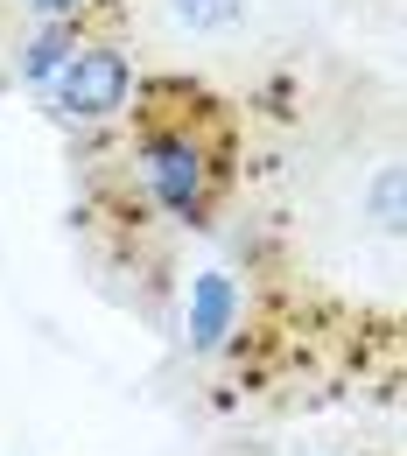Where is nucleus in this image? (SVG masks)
I'll list each match as a JSON object with an SVG mask.
<instances>
[{
	"instance_id": "1",
	"label": "nucleus",
	"mask_w": 407,
	"mask_h": 456,
	"mask_svg": "<svg viewBox=\"0 0 407 456\" xmlns=\"http://www.w3.org/2000/svg\"><path fill=\"white\" fill-rule=\"evenodd\" d=\"M134 162L148 197L169 211L175 225H211V197H218V155L190 134V119H162L134 141Z\"/></svg>"
},
{
	"instance_id": "2",
	"label": "nucleus",
	"mask_w": 407,
	"mask_h": 456,
	"mask_svg": "<svg viewBox=\"0 0 407 456\" xmlns=\"http://www.w3.org/2000/svg\"><path fill=\"white\" fill-rule=\"evenodd\" d=\"M134 85H141V77H134V57H126V50H113V43H77L70 63H63L43 92H50V113H57L63 126H106V119H119L134 106Z\"/></svg>"
},
{
	"instance_id": "3",
	"label": "nucleus",
	"mask_w": 407,
	"mask_h": 456,
	"mask_svg": "<svg viewBox=\"0 0 407 456\" xmlns=\"http://www.w3.org/2000/svg\"><path fill=\"white\" fill-rule=\"evenodd\" d=\"M274 0H148V21L169 50H197V57H232L260 36Z\"/></svg>"
},
{
	"instance_id": "4",
	"label": "nucleus",
	"mask_w": 407,
	"mask_h": 456,
	"mask_svg": "<svg viewBox=\"0 0 407 456\" xmlns=\"http://www.w3.org/2000/svg\"><path fill=\"white\" fill-rule=\"evenodd\" d=\"M239 316H246V295L225 267H204L190 295H183V344H190V358H211V351H225L239 330Z\"/></svg>"
},
{
	"instance_id": "5",
	"label": "nucleus",
	"mask_w": 407,
	"mask_h": 456,
	"mask_svg": "<svg viewBox=\"0 0 407 456\" xmlns=\"http://www.w3.org/2000/svg\"><path fill=\"white\" fill-rule=\"evenodd\" d=\"M77 43H85V36H77V21H36V28H28V43L14 50V77L43 92L63 63H70V50H77Z\"/></svg>"
},
{
	"instance_id": "6",
	"label": "nucleus",
	"mask_w": 407,
	"mask_h": 456,
	"mask_svg": "<svg viewBox=\"0 0 407 456\" xmlns=\"http://www.w3.org/2000/svg\"><path fill=\"white\" fill-rule=\"evenodd\" d=\"M372 225L387 232V239H401V225H407V211H401V169H394V162L372 175Z\"/></svg>"
},
{
	"instance_id": "7",
	"label": "nucleus",
	"mask_w": 407,
	"mask_h": 456,
	"mask_svg": "<svg viewBox=\"0 0 407 456\" xmlns=\"http://www.w3.org/2000/svg\"><path fill=\"white\" fill-rule=\"evenodd\" d=\"M28 21H77L85 14V0H14Z\"/></svg>"
}]
</instances>
